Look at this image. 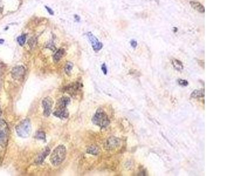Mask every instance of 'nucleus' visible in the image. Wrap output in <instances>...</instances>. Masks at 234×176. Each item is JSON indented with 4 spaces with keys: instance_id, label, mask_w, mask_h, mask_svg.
Masks as SVG:
<instances>
[{
    "instance_id": "4be33fe9",
    "label": "nucleus",
    "mask_w": 234,
    "mask_h": 176,
    "mask_svg": "<svg viewBox=\"0 0 234 176\" xmlns=\"http://www.w3.org/2000/svg\"><path fill=\"white\" fill-rule=\"evenodd\" d=\"M130 44H131V45L133 48H136L137 45H138L137 41L135 40H132L131 41V42H130Z\"/></svg>"
},
{
    "instance_id": "39448f33",
    "label": "nucleus",
    "mask_w": 234,
    "mask_h": 176,
    "mask_svg": "<svg viewBox=\"0 0 234 176\" xmlns=\"http://www.w3.org/2000/svg\"><path fill=\"white\" fill-rule=\"evenodd\" d=\"M53 105V101L50 97H46L42 100V106L43 107V115L46 117L50 116L52 106Z\"/></svg>"
},
{
    "instance_id": "6e6552de",
    "label": "nucleus",
    "mask_w": 234,
    "mask_h": 176,
    "mask_svg": "<svg viewBox=\"0 0 234 176\" xmlns=\"http://www.w3.org/2000/svg\"><path fill=\"white\" fill-rule=\"evenodd\" d=\"M70 102V99L68 96H63L56 103V110L62 111L67 109V107Z\"/></svg>"
},
{
    "instance_id": "9b49d317",
    "label": "nucleus",
    "mask_w": 234,
    "mask_h": 176,
    "mask_svg": "<svg viewBox=\"0 0 234 176\" xmlns=\"http://www.w3.org/2000/svg\"><path fill=\"white\" fill-rule=\"evenodd\" d=\"M191 7L200 13H204L205 8L202 4L196 1H192L190 2Z\"/></svg>"
},
{
    "instance_id": "4468645a",
    "label": "nucleus",
    "mask_w": 234,
    "mask_h": 176,
    "mask_svg": "<svg viewBox=\"0 0 234 176\" xmlns=\"http://www.w3.org/2000/svg\"><path fill=\"white\" fill-rule=\"evenodd\" d=\"M64 50L63 49H59L54 55L53 56V61L55 62H59L64 56Z\"/></svg>"
},
{
    "instance_id": "20e7f679",
    "label": "nucleus",
    "mask_w": 234,
    "mask_h": 176,
    "mask_svg": "<svg viewBox=\"0 0 234 176\" xmlns=\"http://www.w3.org/2000/svg\"><path fill=\"white\" fill-rule=\"evenodd\" d=\"M8 127L4 120H0V146L4 147L7 146L8 140Z\"/></svg>"
},
{
    "instance_id": "2eb2a0df",
    "label": "nucleus",
    "mask_w": 234,
    "mask_h": 176,
    "mask_svg": "<svg viewBox=\"0 0 234 176\" xmlns=\"http://www.w3.org/2000/svg\"><path fill=\"white\" fill-rule=\"evenodd\" d=\"M204 90L200 89V90H194L191 94V97L193 98H202L204 96Z\"/></svg>"
},
{
    "instance_id": "9d476101",
    "label": "nucleus",
    "mask_w": 234,
    "mask_h": 176,
    "mask_svg": "<svg viewBox=\"0 0 234 176\" xmlns=\"http://www.w3.org/2000/svg\"><path fill=\"white\" fill-rule=\"evenodd\" d=\"M120 141L118 138L112 137L110 138L107 142V147L109 149H112L120 145Z\"/></svg>"
},
{
    "instance_id": "f3484780",
    "label": "nucleus",
    "mask_w": 234,
    "mask_h": 176,
    "mask_svg": "<svg viewBox=\"0 0 234 176\" xmlns=\"http://www.w3.org/2000/svg\"><path fill=\"white\" fill-rule=\"evenodd\" d=\"M73 64L72 62H68L65 66L64 67V70H65V72H66L68 75L70 74V72L73 69Z\"/></svg>"
},
{
    "instance_id": "aec40b11",
    "label": "nucleus",
    "mask_w": 234,
    "mask_h": 176,
    "mask_svg": "<svg viewBox=\"0 0 234 176\" xmlns=\"http://www.w3.org/2000/svg\"><path fill=\"white\" fill-rule=\"evenodd\" d=\"M36 138L39 139H41V140H44L45 139V134L43 132H38L36 134Z\"/></svg>"
},
{
    "instance_id": "412c9836",
    "label": "nucleus",
    "mask_w": 234,
    "mask_h": 176,
    "mask_svg": "<svg viewBox=\"0 0 234 176\" xmlns=\"http://www.w3.org/2000/svg\"><path fill=\"white\" fill-rule=\"evenodd\" d=\"M101 69H102L103 73L104 74V75H107V66H106L105 63H103L102 65Z\"/></svg>"
},
{
    "instance_id": "7ed1b4c3",
    "label": "nucleus",
    "mask_w": 234,
    "mask_h": 176,
    "mask_svg": "<svg viewBox=\"0 0 234 176\" xmlns=\"http://www.w3.org/2000/svg\"><path fill=\"white\" fill-rule=\"evenodd\" d=\"M16 132L18 136L22 138H27L29 136L31 133V125L28 119H25L16 126Z\"/></svg>"
},
{
    "instance_id": "f257e3e1",
    "label": "nucleus",
    "mask_w": 234,
    "mask_h": 176,
    "mask_svg": "<svg viewBox=\"0 0 234 176\" xmlns=\"http://www.w3.org/2000/svg\"><path fill=\"white\" fill-rule=\"evenodd\" d=\"M67 154L66 148L64 145H59L56 147L50 157V161L54 166H59L66 158Z\"/></svg>"
},
{
    "instance_id": "a211bd4d",
    "label": "nucleus",
    "mask_w": 234,
    "mask_h": 176,
    "mask_svg": "<svg viewBox=\"0 0 234 176\" xmlns=\"http://www.w3.org/2000/svg\"><path fill=\"white\" fill-rule=\"evenodd\" d=\"M17 41L19 45L23 46L26 41V36L25 35H22L17 38Z\"/></svg>"
},
{
    "instance_id": "f8f14e48",
    "label": "nucleus",
    "mask_w": 234,
    "mask_h": 176,
    "mask_svg": "<svg viewBox=\"0 0 234 176\" xmlns=\"http://www.w3.org/2000/svg\"><path fill=\"white\" fill-rule=\"evenodd\" d=\"M53 115L58 118L64 119H67L69 117V113L68 109L63 110V111L55 110V111L53 112Z\"/></svg>"
},
{
    "instance_id": "6ab92c4d",
    "label": "nucleus",
    "mask_w": 234,
    "mask_h": 176,
    "mask_svg": "<svg viewBox=\"0 0 234 176\" xmlns=\"http://www.w3.org/2000/svg\"><path fill=\"white\" fill-rule=\"evenodd\" d=\"M177 82L180 86H187L189 85V82L185 79H179L177 80Z\"/></svg>"
},
{
    "instance_id": "1a4fd4ad",
    "label": "nucleus",
    "mask_w": 234,
    "mask_h": 176,
    "mask_svg": "<svg viewBox=\"0 0 234 176\" xmlns=\"http://www.w3.org/2000/svg\"><path fill=\"white\" fill-rule=\"evenodd\" d=\"M50 148L47 147H46L44 150H43V151L41 153V154L38 156V157H37V158L36 159V163L37 164H41L42 162L44 161L45 158H46V157L50 153Z\"/></svg>"
},
{
    "instance_id": "423d86ee",
    "label": "nucleus",
    "mask_w": 234,
    "mask_h": 176,
    "mask_svg": "<svg viewBox=\"0 0 234 176\" xmlns=\"http://www.w3.org/2000/svg\"><path fill=\"white\" fill-rule=\"evenodd\" d=\"M87 36L94 51L98 52L102 49L103 46L102 44L99 41L98 39L91 32H88L87 34Z\"/></svg>"
},
{
    "instance_id": "5701e85b",
    "label": "nucleus",
    "mask_w": 234,
    "mask_h": 176,
    "mask_svg": "<svg viewBox=\"0 0 234 176\" xmlns=\"http://www.w3.org/2000/svg\"><path fill=\"white\" fill-rule=\"evenodd\" d=\"M45 8H46V9H47V12H49V13H50V15H51V16H53V14H54V12H53V11L51 9V8H50L49 7H47V6H45Z\"/></svg>"
},
{
    "instance_id": "0eeeda50",
    "label": "nucleus",
    "mask_w": 234,
    "mask_h": 176,
    "mask_svg": "<svg viewBox=\"0 0 234 176\" xmlns=\"http://www.w3.org/2000/svg\"><path fill=\"white\" fill-rule=\"evenodd\" d=\"M25 73V69L22 66H17L14 67L12 69L11 74L12 78L15 80H19L22 79Z\"/></svg>"
},
{
    "instance_id": "dca6fc26",
    "label": "nucleus",
    "mask_w": 234,
    "mask_h": 176,
    "mask_svg": "<svg viewBox=\"0 0 234 176\" xmlns=\"http://www.w3.org/2000/svg\"><path fill=\"white\" fill-rule=\"evenodd\" d=\"M87 152L89 154H93L94 156H97L99 153V149L98 148L95 146H92L88 148Z\"/></svg>"
},
{
    "instance_id": "f03ea898",
    "label": "nucleus",
    "mask_w": 234,
    "mask_h": 176,
    "mask_svg": "<svg viewBox=\"0 0 234 176\" xmlns=\"http://www.w3.org/2000/svg\"><path fill=\"white\" fill-rule=\"evenodd\" d=\"M93 123L101 128L107 127L110 123V119L106 113L101 109L97 111L92 118Z\"/></svg>"
},
{
    "instance_id": "393cba45",
    "label": "nucleus",
    "mask_w": 234,
    "mask_h": 176,
    "mask_svg": "<svg viewBox=\"0 0 234 176\" xmlns=\"http://www.w3.org/2000/svg\"><path fill=\"white\" fill-rule=\"evenodd\" d=\"M1 115V108H0V116Z\"/></svg>"
},
{
    "instance_id": "ddd939ff",
    "label": "nucleus",
    "mask_w": 234,
    "mask_h": 176,
    "mask_svg": "<svg viewBox=\"0 0 234 176\" xmlns=\"http://www.w3.org/2000/svg\"><path fill=\"white\" fill-rule=\"evenodd\" d=\"M171 63H172L173 66L174 67V68L176 70H177L178 71H181L183 69V67H184L183 65L180 61L174 58V59H172L171 60Z\"/></svg>"
},
{
    "instance_id": "b1692460",
    "label": "nucleus",
    "mask_w": 234,
    "mask_h": 176,
    "mask_svg": "<svg viewBox=\"0 0 234 176\" xmlns=\"http://www.w3.org/2000/svg\"><path fill=\"white\" fill-rule=\"evenodd\" d=\"M4 42V39H0V44H3Z\"/></svg>"
}]
</instances>
